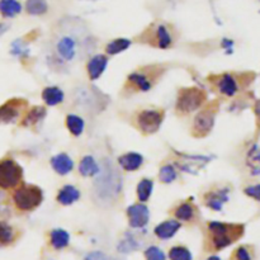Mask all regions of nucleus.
<instances>
[{"label":"nucleus","instance_id":"nucleus-17","mask_svg":"<svg viewBox=\"0 0 260 260\" xmlns=\"http://www.w3.org/2000/svg\"><path fill=\"white\" fill-rule=\"evenodd\" d=\"M217 87H218L219 92L222 93V94L227 95V97H233L238 90L237 82H236L235 78L231 74H223L218 79Z\"/></svg>","mask_w":260,"mask_h":260},{"label":"nucleus","instance_id":"nucleus-3","mask_svg":"<svg viewBox=\"0 0 260 260\" xmlns=\"http://www.w3.org/2000/svg\"><path fill=\"white\" fill-rule=\"evenodd\" d=\"M80 40L71 32L60 33L55 41V54L64 63H71L78 57Z\"/></svg>","mask_w":260,"mask_h":260},{"label":"nucleus","instance_id":"nucleus-12","mask_svg":"<svg viewBox=\"0 0 260 260\" xmlns=\"http://www.w3.org/2000/svg\"><path fill=\"white\" fill-rule=\"evenodd\" d=\"M228 189L223 188V189H216L212 192L207 193L204 199L209 208L214 209V211H221L222 209V204L228 201Z\"/></svg>","mask_w":260,"mask_h":260},{"label":"nucleus","instance_id":"nucleus-2","mask_svg":"<svg viewBox=\"0 0 260 260\" xmlns=\"http://www.w3.org/2000/svg\"><path fill=\"white\" fill-rule=\"evenodd\" d=\"M44 193L36 185H22L14 192L13 201L21 211H32L41 204Z\"/></svg>","mask_w":260,"mask_h":260},{"label":"nucleus","instance_id":"nucleus-30","mask_svg":"<svg viewBox=\"0 0 260 260\" xmlns=\"http://www.w3.org/2000/svg\"><path fill=\"white\" fill-rule=\"evenodd\" d=\"M170 260H192V252L183 246H174L169 251Z\"/></svg>","mask_w":260,"mask_h":260},{"label":"nucleus","instance_id":"nucleus-35","mask_svg":"<svg viewBox=\"0 0 260 260\" xmlns=\"http://www.w3.org/2000/svg\"><path fill=\"white\" fill-rule=\"evenodd\" d=\"M85 260H109L106 255L101 254V252H93Z\"/></svg>","mask_w":260,"mask_h":260},{"label":"nucleus","instance_id":"nucleus-28","mask_svg":"<svg viewBox=\"0 0 260 260\" xmlns=\"http://www.w3.org/2000/svg\"><path fill=\"white\" fill-rule=\"evenodd\" d=\"M27 12L32 16H41L47 12L46 0H27Z\"/></svg>","mask_w":260,"mask_h":260},{"label":"nucleus","instance_id":"nucleus-33","mask_svg":"<svg viewBox=\"0 0 260 260\" xmlns=\"http://www.w3.org/2000/svg\"><path fill=\"white\" fill-rule=\"evenodd\" d=\"M236 260H251V255L246 247L241 246L236 250Z\"/></svg>","mask_w":260,"mask_h":260},{"label":"nucleus","instance_id":"nucleus-27","mask_svg":"<svg viewBox=\"0 0 260 260\" xmlns=\"http://www.w3.org/2000/svg\"><path fill=\"white\" fill-rule=\"evenodd\" d=\"M45 116H46V111H45L44 107H35L27 113L25 121H23V126L37 125Z\"/></svg>","mask_w":260,"mask_h":260},{"label":"nucleus","instance_id":"nucleus-8","mask_svg":"<svg viewBox=\"0 0 260 260\" xmlns=\"http://www.w3.org/2000/svg\"><path fill=\"white\" fill-rule=\"evenodd\" d=\"M147 70L149 71L144 69V70L131 74L127 79V83L130 84V87H132L135 90H140V92H147V90L151 89L155 79H156L159 73H155L154 68H150Z\"/></svg>","mask_w":260,"mask_h":260},{"label":"nucleus","instance_id":"nucleus-16","mask_svg":"<svg viewBox=\"0 0 260 260\" xmlns=\"http://www.w3.org/2000/svg\"><path fill=\"white\" fill-rule=\"evenodd\" d=\"M142 163H144V157L137 152H128L118 159V164L121 165V168L127 171L137 170L142 165Z\"/></svg>","mask_w":260,"mask_h":260},{"label":"nucleus","instance_id":"nucleus-4","mask_svg":"<svg viewBox=\"0 0 260 260\" xmlns=\"http://www.w3.org/2000/svg\"><path fill=\"white\" fill-rule=\"evenodd\" d=\"M206 102V94L198 88H184L179 92L176 109L183 114L190 113L198 109Z\"/></svg>","mask_w":260,"mask_h":260},{"label":"nucleus","instance_id":"nucleus-5","mask_svg":"<svg viewBox=\"0 0 260 260\" xmlns=\"http://www.w3.org/2000/svg\"><path fill=\"white\" fill-rule=\"evenodd\" d=\"M23 169L12 159L0 160V188L11 189L22 180Z\"/></svg>","mask_w":260,"mask_h":260},{"label":"nucleus","instance_id":"nucleus-31","mask_svg":"<svg viewBox=\"0 0 260 260\" xmlns=\"http://www.w3.org/2000/svg\"><path fill=\"white\" fill-rule=\"evenodd\" d=\"M159 178H160V180H161L163 183H165V184H169V183L174 182L176 178L175 169H174L171 165L163 166L161 170H160Z\"/></svg>","mask_w":260,"mask_h":260},{"label":"nucleus","instance_id":"nucleus-1","mask_svg":"<svg viewBox=\"0 0 260 260\" xmlns=\"http://www.w3.org/2000/svg\"><path fill=\"white\" fill-rule=\"evenodd\" d=\"M208 230L212 235V245L216 250H221L232 244L238 237H241L244 226L213 221L208 223Z\"/></svg>","mask_w":260,"mask_h":260},{"label":"nucleus","instance_id":"nucleus-10","mask_svg":"<svg viewBox=\"0 0 260 260\" xmlns=\"http://www.w3.org/2000/svg\"><path fill=\"white\" fill-rule=\"evenodd\" d=\"M27 102L23 99H12L0 107V125H8L16 122L22 113Z\"/></svg>","mask_w":260,"mask_h":260},{"label":"nucleus","instance_id":"nucleus-21","mask_svg":"<svg viewBox=\"0 0 260 260\" xmlns=\"http://www.w3.org/2000/svg\"><path fill=\"white\" fill-rule=\"evenodd\" d=\"M79 171L83 176H93L99 173V166L93 156H84L79 164Z\"/></svg>","mask_w":260,"mask_h":260},{"label":"nucleus","instance_id":"nucleus-24","mask_svg":"<svg viewBox=\"0 0 260 260\" xmlns=\"http://www.w3.org/2000/svg\"><path fill=\"white\" fill-rule=\"evenodd\" d=\"M174 213H175L176 218L180 219V221H192L195 216V209L192 203L185 202V203L180 204Z\"/></svg>","mask_w":260,"mask_h":260},{"label":"nucleus","instance_id":"nucleus-7","mask_svg":"<svg viewBox=\"0 0 260 260\" xmlns=\"http://www.w3.org/2000/svg\"><path fill=\"white\" fill-rule=\"evenodd\" d=\"M164 112L156 111V109H146L142 111L137 116V125L142 133L145 135H151L159 131L160 126L163 123Z\"/></svg>","mask_w":260,"mask_h":260},{"label":"nucleus","instance_id":"nucleus-9","mask_svg":"<svg viewBox=\"0 0 260 260\" xmlns=\"http://www.w3.org/2000/svg\"><path fill=\"white\" fill-rule=\"evenodd\" d=\"M150 45L159 47V49H168L173 45V36L170 30L164 23H157L149 30Z\"/></svg>","mask_w":260,"mask_h":260},{"label":"nucleus","instance_id":"nucleus-18","mask_svg":"<svg viewBox=\"0 0 260 260\" xmlns=\"http://www.w3.org/2000/svg\"><path fill=\"white\" fill-rule=\"evenodd\" d=\"M80 198V192L73 185L68 184L64 188H61L57 194V201L64 206H70L74 202H76Z\"/></svg>","mask_w":260,"mask_h":260},{"label":"nucleus","instance_id":"nucleus-25","mask_svg":"<svg viewBox=\"0 0 260 260\" xmlns=\"http://www.w3.org/2000/svg\"><path fill=\"white\" fill-rule=\"evenodd\" d=\"M130 46H131L130 40H126V38H118V40H114V41L109 42V44L107 45L106 52L108 55H117L126 51Z\"/></svg>","mask_w":260,"mask_h":260},{"label":"nucleus","instance_id":"nucleus-19","mask_svg":"<svg viewBox=\"0 0 260 260\" xmlns=\"http://www.w3.org/2000/svg\"><path fill=\"white\" fill-rule=\"evenodd\" d=\"M42 98L47 106H57L64 101V92L60 88L50 87L42 92Z\"/></svg>","mask_w":260,"mask_h":260},{"label":"nucleus","instance_id":"nucleus-11","mask_svg":"<svg viewBox=\"0 0 260 260\" xmlns=\"http://www.w3.org/2000/svg\"><path fill=\"white\" fill-rule=\"evenodd\" d=\"M130 226L133 228H141L147 225L150 219V211L145 204H132L127 208Z\"/></svg>","mask_w":260,"mask_h":260},{"label":"nucleus","instance_id":"nucleus-6","mask_svg":"<svg viewBox=\"0 0 260 260\" xmlns=\"http://www.w3.org/2000/svg\"><path fill=\"white\" fill-rule=\"evenodd\" d=\"M217 107L211 106L206 109L201 111L195 116L194 122H193L192 133L197 137H203L211 132L212 127L214 125V117H216Z\"/></svg>","mask_w":260,"mask_h":260},{"label":"nucleus","instance_id":"nucleus-26","mask_svg":"<svg viewBox=\"0 0 260 260\" xmlns=\"http://www.w3.org/2000/svg\"><path fill=\"white\" fill-rule=\"evenodd\" d=\"M152 188H154V183H152L151 179H142L137 185L138 199L141 202L149 201L150 195L152 193Z\"/></svg>","mask_w":260,"mask_h":260},{"label":"nucleus","instance_id":"nucleus-32","mask_svg":"<svg viewBox=\"0 0 260 260\" xmlns=\"http://www.w3.org/2000/svg\"><path fill=\"white\" fill-rule=\"evenodd\" d=\"M145 256H146V260H166L163 250H160L156 246H150L149 249H146Z\"/></svg>","mask_w":260,"mask_h":260},{"label":"nucleus","instance_id":"nucleus-34","mask_svg":"<svg viewBox=\"0 0 260 260\" xmlns=\"http://www.w3.org/2000/svg\"><path fill=\"white\" fill-rule=\"evenodd\" d=\"M245 193H246L249 197L255 198V199H259V185H252V187H249L245 189Z\"/></svg>","mask_w":260,"mask_h":260},{"label":"nucleus","instance_id":"nucleus-29","mask_svg":"<svg viewBox=\"0 0 260 260\" xmlns=\"http://www.w3.org/2000/svg\"><path fill=\"white\" fill-rule=\"evenodd\" d=\"M14 240V230L6 222L0 221V245H8Z\"/></svg>","mask_w":260,"mask_h":260},{"label":"nucleus","instance_id":"nucleus-37","mask_svg":"<svg viewBox=\"0 0 260 260\" xmlns=\"http://www.w3.org/2000/svg\"><path fill=\"white\" fill-rule=\"evenodd\" d=\"M6 30V26H3V25H0V33L3 32V31Z\"/></svg>","mask_w":260,"mask_h":260},{"label":"nucleus","instance_id":"nucleus-14","mask_svg":"<svg viewBox=\"0 0 260 260\" xmlns=\"http://www.w3.org/2000/svg\"><path fill=\"white\" fill-rule=\"evenodd\" d=\"M52 169L60 175H66L70 173L74 168V161L71 157L66 154H59L51 159Z\"/></svg>","mask_w":260,"mask_h":260},{"label":"nucleus","instance_id":"nucleus-15","mask_svg":"<svg viewBox=\"0 0 260 260\" xmlns=\"http://www.w3.org/2000/svg\"><path fill=\"white\" fill-rule=\"evenodd\" d=\"M180 228V223L175 219H169V221H164L160 225H157L155 227L154 232L155 235L157 236L159 238H163V240H168V238H171L178 230Z\"/></svg>","mask_w":260,"mask_h":260},{"label":"nucleus","instance_id":"nucleus-22","mask_svg":"<svg viewBox=\"0 0 260 260\" xmlns=\"http://www.w3.org/2000/svg\"><path fill=\"white\" fill-rule=\"evenodd\" d=\"M22 6L17 0H0V13L3 17H16L17 14L21 13Z\"/></svg>","mask_w":260,"mask_h":260},{"label":"nucleus","instance_id":"nucleus-23","mask_svg":"<svg viewBox=\"0 0 260 260\" xmlns=\"http://www.w3.org/2000/svg\"><path fill=\"white\" fill-rule=\"evenodd\" d=\"M84 121L83 118H80L79 116L75 114H69L66 117V126H68L69 131L73 133L74 136H80L84 131Z\"/></svg>","mask_w":260,"mask_h":260},{"label":"nucleus","instance_id":"nucleus-20","mask_svg":"<svg viewBox=\"0 0 260 260\" xmlns=\"http://www.w3.org/2000/svg\"><path fill=\"white\" fill-rule=\"evenodd\" d=\"M50 238H51L52 246H54L55 249L60 250L68 246L69 241H70V235H69V232H66L65 230L55 228V230H52Z\"/></svg>","mask_w":260,"mask_h":260},{"label":"nucleus","instance_id":"nucleus-36","mask_svg":"<svg viewBox=\"0 0 260 260\" xmlns=\"http://www.w3.org/2000/svg\"><path fill=\"white\" fill-rule=\"evenodd\" d=\"M207 260H221L218 256H209Z\"/></svg>","mask_w":260,"mask_h":260},{"label":"nucleus","instance_id":"nucleus-13","mask_svg":"<svg viewBox=\"0 0 260 260\" xmlns=\"http://www.w3.org/2000/svg\"><path fill=\"white\" fill-rule=\"evenodd\" d=\"M108 64V60L104 55H95L94 57L90 59L88 63V74L92 80H97L98 78H101L102 74L104 73Z\"/></svg>","mask_w":260,"mask_h":260}]
</instances>
